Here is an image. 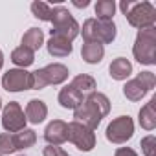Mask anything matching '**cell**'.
Returning a JSON list of instances; mask_svg holds the SVG:
<instances>
[{"instance_id":"cell-1","label":"cell","mask_w":156,"mask_h":156,"mask_svg":"<svg viewBox=\"0 0 156 156\" xmlns=\"http://www.w3.org/2000/svg\"><path fill=\"white\" fill-rule=\"evenodd\" d=\"M108 112H110L108 98L101 92H90L88 98L81 103V107L73 110V118L75 121H79L85 127H88L90 130H94L98 129L101 118H105Z\"/></svg>"},{"instance_id":"cell-2","label":"cell","mask_w":156,"mask_h":156,"mask_svg":"<svg viewBox=\"0 0 156 156\" xmlns=\"http://www.w3.org/2000/svg\"><path fill=\"white\" fill-rule=\"evenodd\" d=\"M50 22L53 24V28L50 30L51 37H62V39L72 42L77 35H79V24L75 22V19L62 6L51 8V20Z\"/></svg>"},{"instance_id":"cell-3","label":"cell","mask_w":156,"mask_h":156,"mask_svg":"<svg viewBox=\"0 0 156 156\" xmlns=\"http://www.w3.org/2000/svg\"><path fill=\"white\" fill-rule=\"evenodd\" d=\"M83 39H85V42L108 44L116 39V24L112 20L88 19L83 24Z\"/></svg>"},{"instance_id":"cell-4","label":"cell","mask_w":156,"mask_h":156,"mask_svg":"<svg viewBox=\"0 0 156 156\" xmlns=\"http://www.w3.org/2000/svg\"><path fill=\"white\" fill-rule=\"evenodd\" d=\"M132 53L136 57L138 62L141 64H154L156 62V30L152 28H145L140 30Z\"/></svg>"},{"instance_id":"cell-5","label":"cell","mask_w":156,"mask_h":156,"mask_svg":"<svg viewBox=\"0 0 156 156\" xmlns=\"http://www.w3.org/2000/svg\"><path fill=\"white\" fill-rule=\"evenodd\" d=\"M68 68L64 64H59V62H53V64H48L37 72H33V88L35 90H41L48 85H59L62 81L68 79Z\"/></svg>"},{"instance_id":"cell-6","label":"cell","mask_w":156,"mask_h":156,"mask_svg":"<svg viewBox=\"0 0 156 156\" xmlns=\"http://www.w3.org/2000/svg\"><path fill=\"white\" fill-rule=\"evenodd\" d=\"M127 20L130 26L145 30V28H152L154 20H156V9L151 2H130L129 11L125 13Z\"/></svg>"},{"instance_id":"cell-7","label":"cell","mask_w":156,"mask_h":156,"mask_svg":"<svg viewBox=\"0 0 156 156\" xmlns=\"http://www.w3.org/2000/svg\"><path fill=\"white\" fill-rule=\"evenodd\" d=\"M156 85V77L152 72H141L138 73L136 79H130L125 87H123V94L127 99L130 101H140L149 90H152Z\"/></svg>"},{"instance_id":"cell-8","label":"cell","mask_w":156,"mask_h":156,"mask_svg":"<svg viewBox=\"0 0 156 156\" xmlns=\"http://www.w3.org/2000/svg\"><path fill=\"white\" fill-rule=\"evenodd\" d=\"M68 141H72L79 151L88 152L96 145V136H94V130H90L83 123L72 121V123H68Z\"/></svg>"},{"instance_id":"cell-9","label":"cell","mask_w":156,"mask_h":156,"mask_svg":"<svg viewBox=\"0 0 156 156\" xmlns=\"http://www.w3.org/2000/svg\"><path fill=\"white\" fill-rule=\"evenodd\" d=\"M2 87L8 92H22L33 88V75L26 70H9L2 77Z\"/></svg>"},{"instance_id":"cell-10","label":"cell","mask_w":156,"mask_h":156,"mask_svg":"<svg viewBox=\"0 0 156 156\" xmlns=\"http://www.w3.org/2000/svg\"><path fill=\"white\" fill-rule=\"evenodd\" d=\"M134 132V123L129 116H119L107 127V140L112 143H125L127 140L132 138Z\"/></svg>"},{"instance_id":"cell-11","label":"cell","mask_w":156,"mask_h":156,"mask_svg":"<svg viewBox=\"0 0 156 156\" xmlns=\"http://www.w3.org/2000/svg\"><path fill=\"white\" fill-rule=\"evenodd\" d=\"M2 125L8 132H19L26 127V116L17 101H9L2 114Z\"/></svg>"},{"instance_id":"cell-12","label":"cell","mask_w":156,"mask_h":156,"mask_svg":"<svg viewBox=\"0 0 156 156\" xmlns=\"http://www.w3.org/2000/svg\"><path fill=\"white\" fill-rule=\"evenodd\" d=\"M44 140L50 145H61V143L68 141V123H64L61 119L51 121L44 130Z\"/></svg>"},{"instance_id":"cell-13","label":"cell","mask_w":156,"mask_h":156,"mask_svg":"<svg viewBox=\"0 0 156 156\" xmlns=\"http://www.w3.org/2000/svg\"><path fill=\"white\" fill-rule=\"evenodd\" d=\"M85 101V98H83V94L79 92V90H75L73 87H64L61 92H59V103H61V107H64V108H72V110H75V108H79L81 107V103Z\"/></svg>"},{"instance_id":"cell-14","label":"cell","mask_w":156,"mask_h":156,"mask_svg":"<svg viewBox=\"0 0 156 156\" xmlns=\"http://www.w3.org/2000/svg\"><path fill=\"white\" fill-rule=\"evenodd\" d=\"M46 114H48V107L41 99H31L28 103V107H26V121H31L35 125L44 121Z\"/></svg>"},{"instance_id":"cell-15","label":"cell","mask_w":156,"mask_h":156,"mask_svg":"<svg viewBox=\"0 0 156 156\" xmlns=\"http://www.w3.org/2000/svg\"><path fill=\"white\" fill-rule=\"evenodd\" d=\"M110 75H112V79L116 81H123L127 79V77L132 73V64L125 59V57H118L110 62Z\"/></svg>"},{"instance_id":"cell-16","label":"cell","mask_w":156,"mask_h":156,"mask_svg":"<svg viewBox=\"0 0 156 156\" xmlns=\"http://www.w3.org/2000/svg\"><path fill=\"white\" fill-rule=\"evenodd\" d=\"M46 46H48L50 55H53V57H66L72 53V42L62 37H51Z\"/></svg>"},{"instance_id":"cell-17","label":"cell","mask_w":156,"mask_h":156,"mask_svg":"<svg viewBox=\"0 0 156 156\" xmlns=\"http://www.w3.org/2000/svg\"><path fill=\"white\" fill-rule=\"evenodd\" d=\"M81 55L88 64H96L103 59L105 48H103V44H98V42H85L81 48Z\"/></svg>"},{"instance_id":"cell-18","label":"cell","mask_w":156,"mask_h":156,"mask_svg":"<svg viewBox=\"0 0 156 156\" xmlns=\"http://www.w3.org/2000/svg\"><path fill=\"white\" fill-rule=\"evenodd\" d=\"M42 44H44V33H42V30H39V28H30V30L24 33V37H22V46L28 48V50H31L33 53H35Z\"/></svg>"},{"instance_id":"cell-19","label":"cell","mask_w":156,"mask_h":156,"mask_svg":"<svg viewBox=\"0 0 156 156\" xmlns=\"http://www.w3.org/2000/svg\"><path fill=\"white\" fill-rule=\"evenodd\" d=\"M154 105H156V98H152L141 110H140V125L145 130H152L156 127V112H154Z\"/></svg>"},{"instance_id":"cell-20","label":"cell","mask_w":156,"mask_h":156,"mask_svg":"<svg viewBox=\"0 0 156 156\" xmlns=\"http://www.w3.org/2000/svg\"><path fill=\"white\" fill-rule=\"evenodd\" d=\"M37 141V134L35 130L31 129H22L19 132L13 134V143H15V149H28V147H33Z\"/></svg>"},{"instance_id":"cell-21","label":"cell","mask_w":156,"mask_h":156,"mask_svg":"<svg viewBox=\"0 0 156 156\" xmlns=\"http://www.w3.org/2000/svg\"><path fill=\"white\" fill-rule=\"evenodd\" d=\"M11 61H13L17 66H22V70H24L26 66L33 64L35 55H33L31 50H28V48H24V46H19V48L13 50V53H11Z\"/></svg>"},{"instance_id":"cell-22","label":"cell","mask_w":156,"mask_h":156,"mask_svg":"<svg viewBox=\"0 0 156 156\" xmlns=\"http://www.w3.org/2000/svg\"><path fill=\"white\" fill-rule=\"evenodd\" d=\"M114 13H116V2L114 0H99L96 4L98 20H112Z\"/></svg>"},{"instance_id":"cell-23","label":"cell","mask_w":156,"mask_h":156,"mask_svg":"<svg viewBox=\"0 0 156 156\" xmlns=\"http://www.w3.org/2000/svg\"><path fill=\"white\" fill-rule=\"evenodd\" d=\"M70 87H73L75 90H79L81 94H83V92H92V90L96 88V81H94V77H92V75L81 73V75L73 77V81H72Z\"/></svg>"},{"instance_id":"cell-24","label":"cell","mask_w":156,"mask_h":156,"mask_svg":"<svg viewBox=\"0 0 156 156\" xmlns=\"http://www.w3.org/2000/svg\"><path fill=\"white\" fill-rule=\"evenodd\" d=\"M31 11L39 20H51V6L44 4V2H33L31 4Z\"/></svg>"},{"instance_id":"cell-25","label":"cell","mask_w":156,"mask_h":156,"mask_svg":"<svg viewBox=\"0 0 156 156\" xmlns=\"http://www.w3.org/2000/svg\"><path fill=\"white\" fill-rule=\"evenodd\" d=\"M15 143H13V134L9 132H4V134H0V156L2 154H11L15 152Z\"/></svg>"},{"instance_id":"cell-26","label":"cell","mask_w":156,"mask_h":156,"mask_svg":"<svg viewBox=\"0 0 156 156\" xmlns=\"http://www.w3.org/2000/svg\"><path fill=\"white\" fill-rule=\"evenodd\" d=\"M154 141H156V140H154V136H152V134L141 140V147H143L145 156H154Z\"/></svg>"},{"instance_id":"cell-27","label":"cell","mask_w":156,"mask_h":156,"mask_svg":"<svg viewBox=\"0 0 156 156\" xmlns=\"http://www.w3.org/2000/svg\"><path fill=\"white\" fill-rule=\"evenodd\" d=\"M44 156H68L59 145H48L44 147Z\"/></svg>"},{"instance_id":"cell-28","label":"cell","mask_w":156,"mask_h":156,"mask_svg":"<svg viewBox=\"0 0 156 156\" xmlns=\"http://www.w3.org/2000/svg\"><path fill=\"white\" fill-rule=\"evenodd\" d=\"M116 156H138V154H136V151H132L129 147H121L116 151Z\"/></svg>"},{"instance_id":"cell-29","label":"cell","mask_w":156,"mask_h":156,"mask_svg":"<svg viewBox=\"0 0 156 156\" xmlns=\"http://www.w3.org/2000/svg\"><path fill=\"white\" fill-rule=\"evenodd\" d=\"M73 6H77V8H87L88 6V0H83V2H73Z\"/></svg>"},{"instance_id":"cell-30","label":"cell","mask_w":156,"mask_h":156,"mask_svg":"<svg viewBox=\"0 0 156 156\" xmlns=\"http://www.w3.org/2000/svg\"><path fill=\"white\" fill-rule=\"evenodd\" d=\"M2 64H4V55H2V50H0V68H2Z\"/></svg>"},{"instance_id":"cell-31","label":"cell","mask_w":156,"mask_h":156,"mask_svg":"<svg viewBox=\"0 0 156 156\" xmlns=\"http://www.w3.org/2000/svg\"><path fill=\"white\" fill-rule=\"evenodd\" d=\"M0 108H2V99H0Z\"/></svg>"}]
</instances>
